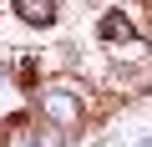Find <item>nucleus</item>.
Listing matches in <instances>:
<instances>
[{
    "label": "nucleus",
    "mask_w": 152,
    "mask_h": 147,
    "mask_svg": "<svg viewBox=\"0 0 152 147\" xmlns=\"http://www.w3.org/2000/svg\"><path fill=\"white\" fill-rule=\"evenodd\" d=\"M41 112L61 127H76L81 122V97H71L66 86H51V91H41Z\"/></svg>",
    "instance_id": "1"
},
{
    "label": "nucleus",
    "mask_w": 152,
    "mask_h": 147,
    "mask_svg": "<svg viewBox=\"0 0 152 147\" xmlns=\"http://www.w3.org/2000/svg\"><path fill=\"white\" fill-rule=\"evenodd\" d=\"M102 41H122V46H132V51H142V41H137V31H132V20L127 15H102Z\"/></svg>",
    "instance_id": "2"
},
{
    "label": "nucleus",
    "mask_w": 152,
    "mask_h": 147,
    "mask_svg": "<svg viewBox=\"0 0 152 147\" xmlns=\"http://www.w3.org/2000/svg\"><path fill=\"white\" fill-rule=\"evenodd\" d=\"M10 5H15V15L26 26H51L56 20V5H51V0H10Z\"/></svg>",
    "instance_id": "3"
},
{
    "label": "nucleus",
    "mask_w": 152,
    "mask_h": 147,
    "mask_svg": "<svg viewBox=\"0 0 152 147\" xmlns=\"http://www.w3.org/2000/svg\"><path fill=\"white\" fill-rule=\"evenodd\" d=\"M31 147H66V137H61V127H36Z\"/></svg>",
    "instance_id": "4"
}]
</instances>
